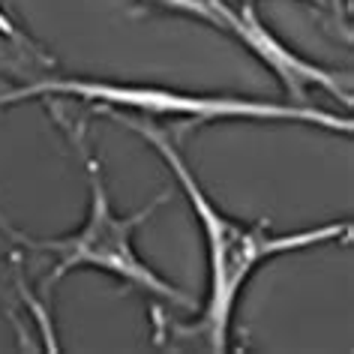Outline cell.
Wrapping results in <instances>:
<instances>
[{"mask_svg": "<svg viewBox=\"0 0 354 354\" xmlns=\"http://www.w3.org/2000/svg\"><path fill=\"white\" fill-rule=\"evenodd\" d=\"M141 3L162 10V12L183 15V19H196L201 24H210L219 33H228L232 39H234V33H241L243 15H246V6L243 10H234L225 0H141Z\"/></svg>", "mask_w": 354, "mask_h": 354, "instance_id": "cell-5", "label": "cell"}, {"mask_svg": "<svg viewBox=\"0 0 354 354\" xmlns=\"http://www.w3.org/2000/svg\"><path fill=\"white\" fill-rule=\"evenodd\" d=\"M46 96H75L82 102H96L100 109H127L147 120L156 118H187L192 123L214 120H291L324 127L330 132H351V118L315 109L306 102H268L252 96L228 93H187L159 84H118L96 82V78H42L37 84L15 87L0 93V109L24 100H46Z\"/></svg>", "mask_w": 354, "mask_h": 354, "instance_id": "cell-2", "label": "cell"}, {"mask_svg": "<svg viewBox=\"0 0 354 354\" xmlns=\"http://www.w3.org/2000/svg\"><path fill=\"white\" fill-rule=\"evenodd\" d=\"M87 180H91V210H87V219L78 232L66 234V237H51V241H30V237H21L30 250L39 252H51L57 255V264L51 270V277L46 279V288L55 286L57 279H64L69 270L75 268H96L105 270L111 277H118L127 286L145 291V295L171 300V304L183 306V309H198V300L189 297L187 291H180L171 282H165L153 268H147L145 261L138 259L136 252V228L150 219V214L162 205L168 196H159L153 205L141 207L138 214L132 216H118L109 201V192H105V180H102V168L93 156H87Z\"/></svg>", "mask_w": 354, "mask_h": 354, "instance_id": "cell-3", "label": "cell"}, {"mask_svg": "<svg viewBox=\"0 0 354 354\" xmlns=\"http://www.w3.org/2000/svg\"><path fill=\"white\" fill-rule=\"evenodd\" d=\"M55 57L46 55V48H39L19 24L10 21V15L0 10V75L19 78V82H24L21 87H28L48 78L55 73Z\"/></svg>", "mask_w": 354, "mask_h": 354, "instance_id": "cell-4", "label": "cell"}, {"mask_svg": "<svg viewBox=\"0 0 354 354\" xmlns=\"http://www.w3.org/2000/svg\"><path fill=\"white\" fill-rule=\"evenodd\" d=\"M330 6L333 10H342V0H330Z\"/></svg>", "mask_w": 354, "mask_h": 354, "instance_id": "cell-7", "label": "cell"}, {"mask_svg": "<svg viewBox=\"0 0 354 354\" xmlns=\"http://www.w3.org/2000/svg\"><path fill=\"white\" fill-rule=\"evenodd\" d=\"M123 127L138 132L159 156L165 159V165L171 168V174L180 183L183 196H187L192 214L205 228V241H207V300L201 306V318L196 324H183L177 327V333L187 336V339H198L207 345L210 351H225L228 348V333H232V318L237 297L246 286V279L255 273L261 261L277 259L286 252L309 250V246H322L330 243L336 237H348V223H330V225H318L309 232L297 234H270L268 223H255L243 225L237 219L225 216L219 210L205 187L198 183L196 171L187 165V159L180 156V150L171 145V138L147 118H136V114H118Z\"/></svg>", "mask_w": 354, "mask_h": 354, "instance_id": "cell-1", "label": "cell"}, {"mask_svg": "<svg viewBox=\"0 0 354 354\" xmlns=\"http://www.w3.org/2000/svg\"><path fill=\"white\" fill-rule=\"evenodd\" d=\"M306 3H318V6H330V0H306ZM243 6H255V0H243Z\"/></svg>", "mask_w": 354, "mask_h": 354, "instance_id": "cell-6", "label": "cell"}]
</instances>
